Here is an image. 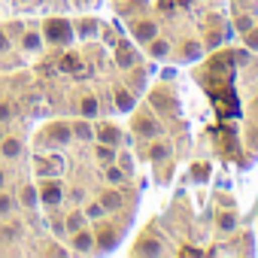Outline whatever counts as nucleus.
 Listing matches in <instances>:
<instances>
[{"mask_svg": "<svg viewBox=\"0 0 258 258\" xmlns=\"http://www.w3.org/2000/svg\"><path fill=\"white\" fill-rule=\"evenodd\" d=\"M43 201H46V204H58V201H61V188H58L55 182L43 185Z\"/></svg>", "mask_w": 258, "mask_h": 258, "instance_id": "f257e3e1", "label": "nucleus"}, {"mask_svg": "<svg viewBox=\"0 0 258 258\" xmlns=\"http://www.w3.org/2000/svg\"><path fill=\"white\" fill-rule=\"evenodd\" d=\"M76 249H82V252L91 249V237H88V234H79V237H76Z\"/></svg>", "mask_w": 258, "mask_h": 258, "instance_id": "f03ea898", "label": "nucleus"}, {"mask_svg": "<svg viewBox=\"0 0 258 258\" xmlns=\"http://www.w3.org/2000/svg\"><path fill=\"white\" fill-rule=\"evenodd\" d=\"M118 106H121V109H131V106H134V100L127 97L124 91H121V94H118Z\"/></svg>", "mask_w": 258, "mask_h": 258, "instance_id": "7ed1b4c3", "label": "nucleus"}, {"mask_svg": "<svg viewBox=\"0 0 258 258\" xmlns=\"http://www.w3.org/2000/svg\"><path fill=\"white\" fill-rule=\"evenodd\" d=\"M22 201H25V204H34V201H37V191H34V188H25V191H22Z\"/></svg>", "mask_w": 258, "mask_h": 258, "instance_id": "20e7f679", "label": "nucleus"}, {"mask_svg": "<svg viewBox=\"0 0 258 258\" xmlns=\"http://www.w3.org/2000/svg\"><path fill=\"white\" fill-rule=\"evenodd\" d=\"M67 228H70V231H76V228H82V216H70V222H67Z\"/></svg>", "mask_w": 258, "mask_h": 258, "instance_id": "39448f33", "label": "nucleus"}, {"mask_svg": "<svg viewBox=\"0 0 258 258\" xmlns=\"http://www.w3.org/2000/svg\"><path fill=\"white\" fill-rule=\"evenodd\" d=\"M49 37H67V28H52L49 25Z\"/></svg>", "mask_w": 258, "mask_h": 258, "instance_id": "423d86ee", "label": "nucleus"}, {"mask_svg": "<svg viewBox=\"0 0 258 258\" xmlns=\"http://www.w3.org/2000/svg\"><path fill=\"white\" fill-rule=\"evenodd\" d=\"M4 152H7V155H19V143H7Z\"/></svg>", "mask_w": 258, "mask_h": 258, "instance_id": "0eeeda50", "label": "nucleus"}, {"mask_svg": "<svg viewBox=\"0 0 258 258\" xmlns=\"http://www.w3.org/2000/svg\"><path fill=\"white\" fill-rule=\"evenodd\" d=\"M152 52H155V55H164V52H167V46H164V43H155V49H152Z\"/></svg>", "mask_w": 258, "mask_h": 258, "instance_id": "6e6552de", "label": "nucleus"}, {"mask_svg": "<svg viewBox=\"0 0 258 258\" xmlns=\"http://www.w3.org/2000/svg\"><path fill=\"white\" fill-rule=\"evenodd\" d=\"M7 115H10V109H7L4 103H0V118H7Z\"/></svg>", "mask_w": 258, "mask_h": 258, "instance_id": "1a4fd4ad", "label": "nucleus"}, {"mask_svg": "<svg viewBox=\"0 0 258 258\" xmlns=\"http://www.w3.org/2000/svg\"><path fill=\"white\" fill-rule=\"evenodd\" d=\"M0 49H7V40H4V37H0Z\"/></svg>", "mask_w": 258, "mask_h": 258, "instance_id": "9d476101", "label": "nucleus"}, {"mask_svg": "<svg viewBox=\"0 0 258 258\" xmlns=\"http://www.w3.org/2000/svg\"><path fill=\"white\" fill-rule=\"evenodd\" d=\"M0 182H4V176H0Z\"/></svg>", "mask_w": 258, "mask_h": 258, "instance_id": "9b49d317", "label": "nucleus"}]
</instances>
